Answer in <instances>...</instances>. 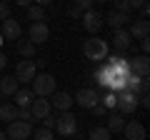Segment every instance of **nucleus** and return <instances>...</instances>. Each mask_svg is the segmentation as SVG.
<instances>
[{"label":"nucleus","instance_id":"obj_4","mask_svg":"<svg viewBox=\"0 0 150 140\" xmlns=\"http://www.w3.org/2000/svg\"><path fill=\"white\" fill-rule=\"evenodd\" d=\"M8 140H25L33 135V123H25V120H13L8 123V130H5Z\"/></svg>","mask_w":150,"mask_h":140},{"label":"nucleus","instance_id":"obj_9","mask_svg":"<svg viewBox=\"0 0 150 140\" xmlns=\"http://www.w3.org/2000/svg\"><path fill=\"white\" fill-rule=\"evenodd\" d=\"M48 38H50V28H48V23H33V25H30V30H28V40H30L33 45L45 43Z\"/></svg>","mask_w":150,"mask_h":140},{"label":"nucleus","instance_id":"obj_2","mask_svg":"<svg viewBox=\"0 0 150 140\" xmlns=\"http://www.w3.org/2000/svg\"><path fill=\"white\" fill-rule=\"evenodd\" d=\"M108 50H110V48H108V40L95 38V35L83 43V53H85V58L88 60H95V63H100V60L108 58Z\"/></svg>","mask_w":150,"mask_h":140},{"label":"nucleus","instance_id":"obj_1","mask_svg":"<svg viewBox=\"0 0 150 140\" xmlns=\"http://www.w3.org/2000/svg\"><path fill=\"white\" fill-rule=\"evenodd\" d=\"M33 88L30 93L35 98H50L55 93V78L50 75V73H35V78H33Z\"/></svg>","mask_w":150,"mask_h":140},{"label":"nucleus","instance_id":"obj_38","mask_svg":"<svg viewBox=\"0 0 150 140\" xmlns=\"http://www.w3.org/2000/svg\"><path fill=\"white\" fill-rule=\"evenodd\" d=\"M70 15H73V18H83V13L78 10V8H70Z\"/></svg>","mask_w":150,"mask_h":140},{"label":"nucleus","instance_id":"obj_18","mask_svg":"<svg viewBox=\"0 0 150 140\" xmlns=\"http://www.w3.org/2000/svg\"><path fill=\"white\" fill-rule=\"evenodd\" d=\"M128 20H130V15H125V13H115V10L108 13V18H105V23L112 28V30H120V28H123Z\"/></svg>","mask_w":150,"mask_h":140},{"label":"nucleus","instance_id":"obj_37","mask_svg":"<svg viewBox=\"0 0 150 140\" xmlns=\"http://www.w3.org/2000/svg\"><path fill=\"white\" fill-rule=\"evenodd\" d=\"M33 3H35V5H40V8H45V5H50L53 0H33Z\"/></svg>","mask_w":150,"mask_h":140},{"label":"nucleus","instance_id":"obj_6","mask_svg":"<svg viewBox=\"0 0 150 140\" xmlns=\"http://www.w3.org/2000/svg\"><path fill=\"white\" fill-rule=\"evenodd\" d=\"M118 113L120 115H128V113H135V108H138V95L130 90H120L118 93Z\"/></svg>","mask_w":150,"mask_h":140},{"label":"nucleus","instance_id":"obj_35","mask_svg":"<svg viewBox=\"0 0 150 140\" xmlns=\"http://www.w3.org/2000/svg\"><path fill=\"white\" fill-rule=\"evenodd\" d=\"M15 5H20V8H30V5H33V0H15Z\"/></svg>","mask_w":150,"mask_h":140},{"label":"nucleus","instance_id":"obj_7","mask_svg":"<svg viewBox=\"0 0 150 140\" xmlns=\"http://www.w3.org/2000/svg\"><path fill=\"white\" fill-rule=\"evenodd\" d=\"M73 100L78 103L80 108H88V110H90L93 105H98V103H100V95H98V90H95V88H83V90H78V93H75V98H73Z\"/></svg>","mask_w":150,"mask_h":140},{"label":"nucleus","instance_id":"obj_43","mask_svg":"<svg viewBox=\"0 0 150 140\" xmlns=\"http://www.w3.org/2000/svg\"><path fill=\"white\" fill-rule=\"evenodd\" d=\"M0 45H3V35H0Z\"/></svg>","mask_w":150,"mask_h":140},{"label":"nucleus","instance_id":"obj_34","mask_svg":"<svg viewBox=\"0 0 150 140\" xmlns=\"http://www.w3.org/2000/svg\"><path fill=\"white\" fill-rule=\"evenodd\" d=\"M90 110H95V115H105V113H108V110H105V108H103L100 103H98V105H93V108H90Z\"/></svg>","mask_w":150,"mask_h":140},{"label":"nucleus","instance_id":"obj_14","mask_svg":"<svg viewBox=\"0 0 150 140\" xmlns=\"http://www.w3.org/2000/svg\"><path fill=\"white\" fill-rule=\"evenodd\" d=\"M123 133H125V140H145V128L138 120H128Z\"/></svg>","mask_w":150,"mask_h":140},{"label":"nucleus","instance_id":"obj_12","mask_svg":"<svg viewBox=\"0 0 150 140\" xmlns=\"http://www.w3.org/2000/svg\"><path fill=\"white\" fill-rule=\"evenodd\" d=\"M130 45H133V38H130L128 30H112V48H115V53H128Z\"/></svg>","mask_w":150,"mask_h":140},{"label":"nucleus","instance_id":"obj_32","mask_svg":"<svg viewBox=\"0 0 150 140\" xmlns=\"http://www.w3.org/2000/svg\"><path fill=\"white\" fill-rule=\"evenodd\" d=\"M128 3H130V10H135V8L140 10V8H143L145 3H148V0H128Z\"/></svg>","mask_w":150,"mask_h":140},{"label":"nucleus","instance_id":"obj_21","mask_svg":"<svg viewBox=\"0 0 150 140\" xmlns=\"http://www.w3.org/2000/svg\"><path fill=\"white\" fill-rule=\"evenodd\" d=\"M13 98H15V103H13L15 108H30V103L35 100V95H33L30 90H18Z\"/></svg>","mask_w":150,"mask_h":140},{"label":"nucleus","instance_id":"obj_17","mask_svg":"<svg viewBox=\"0 0 150 140\" xmlns=\"http://www.w3.org/2000/svg\"><path fill=\"white\" fill-rule=\"evenodd\" d=\"M18 90H20V88H18V80L13 75H5L3 80H0V95L3 98H13Z\"/></svg>","mask_w":150,"mask_h":140},{"label":"nucleus","instance_id":"obj_5","mask_svg":"<svg viewBox=\"0 0 150 140\" xmlns=\"http://www.w3.org/2000/svg\"><path fill=\"white\" fill-rule=\"evenodd\" d=\"M35 73H38V68H35V60H30V58H25V60H20V63L15 65V80L18 83H30L33 78H35Z\"/></svg>","mask_w":150,"mask_h":140},{"label":"nucleus","instance_id":"obj_40","mask_svg":"<svg viewBox=\"0 0 150 140\" xmlns=\"http://www.w3.org/2000/svg\"><path fill=\"white\" fill-rule=\"evenodd\" d=\"M0 140H8V135H5V133H3V130H0Z\"/></svg>","mask_w":150,"mask_h":140},{"label":"nucleus","instance_id":"obj_29","mask_svg":"<svg viewBox=\"0 0 150 140\" xmlns=\"http://www.w3.org/2000/svg\"><path fill=\"white\" fill-rule=\"evenodd\" d=\"M18 120H25V123H30V120H33L30 108H18Z\"/></svg>","mask_w":150,"mask_h":140},{"label":"nucleus","instance_id":"obj_19","mask_svg":"<svg viewBox=\"0 0 150 140\" xmlns=\"http://www.w3.org/2000/svg\"><path fill=\"white\" fill-rule=\"evenodd\" d=\"M0 120H5V123L18 120V108L13 103H0Z\"/></svg>","mask_w":150,"mask_h":140},{"label":"nucleus","instance_id":"obj_42","mask_svg":"<svg viewBox=\"0 0 150 140\" xmlns=\"http://www.w3.org/2000/svg\"><path fill=\"white\" fill-rule=\"evenodd\" d=\"M0 3H10V0H0Z\"/></svg>","mask_w":150,"mask_h":140},{"label":"nucleus","instance_id":"obj_44","mask_svg":"<svg viewBox=\"0 0 150 140\" xmlns=\"http://www.w3.org/2000/svg\"><path fill=\"white\" fill-rule=\"evenodd\" d=\"M0 103H3V95H0Z\"/></svg>","mask_w":150,"mask_h":140},{"label":"nucleus","instance_id":"obj_13","mask_svg":"<svg viewBox=\"0 0 150 140\" xmlns=\"http://www.w3.org/2000/svg\"><path fill=\"white\" fill-rule=\"evenodd\" d=\"M50 100L48 98H35L30 103V113H33V120H43L45 115H50Z\"/></svg>","mask_w":150,"mask_h":140},{"label":"nucleus","instance_id":"obj_30","mask_svg":"<svg viewBox=\"0 0 150 140\" xmlns=\"http://www.w3.org/2000/svg\"><path fill=\"white\" fill-rule=\"evenodd\" d=\"M10 18V3H0V20Z\"/></svg>","mask_w":150,"mask_h":140},{"label":"nucleus","instance_id":"obj_15","mask_svg":"<svg viewBox=\"0 0 150 140\" xmlns=\"http://www.w3.org/2000/svg\"><path fill=\"white\" fill-rule=\"evenodd\" d=\"M130 38H135V40H143V38H148L150 35V23L148 20H143V18H140V20H133L130 23Z\"/></svg>","mask_w":150,"mask_h":140},{"label":"nucleus","instance_id":"obj_22","mask_svg":"<svg viewBox=\"0 0 150 140\" xmlns=\"http://www.w3.org/2000/svg\"><path fill=\"white\" fill-rule=\"evenodd\" d=\"M15 48H18V53H20L23 58H33V55H35V45H33L30 40H15Z\"/></svg>","mask_w":150,"mask_h":140},{"label":"nucleus","instance_id":"obj_39","mask_svg":"<svg viewBox=\"0 0 150 140\" xmlns=\"http://www.w3.org/2000/svg\"><path fill=\"white\" fill-rule=\"evenodd\" d=\"M5 65H8V58H5V55H3V53H0V70L5 68Z\"/></svg>","mask_w":150,"mask_h":140},{"label":"nucleus","instance_id":"obj_24","mask_svg":"<svg viewBox=\"0 0 150 140\" xmlns=\"http://www.w3.org/2000/svg\"><path fill=\"white\" fill-rule=\"evenodd\" d=\"M100 105L105 110H115V105H118V93H110V90H108L105 95L100 98Z\"/></svg>","mask_w":150,"mask_h":140},{"label":"nucleus","instance_id":"obj_10","mask_svg":"<svg viewBox=\"0 0 150 140\" xmlns=\"http://www.w3.org/2000/svg\"><path fill=\"white\" fill-rule=\"evenodd\" d=\"M0 35H3V40H20V35H23V25L15 20V18H8V20H3Z\"/></svg>","mask_w":150,"mask_h":140},{"label":"nucleus","instance_id":"obj_25","mask_svg":"<svg viewBox=\"0 0 150 140\" xmlns=\"http://www.w3.org/2000/svg\"><path fill=\"white\" fill-rule=\"evenodd\" d=\"M88 138H90V140H112V133L108 128H93Z\"/></svg>","mask_w":150,"mask_h":140},{"label":"nucleus","instance_id":"obj_28","mask_svg":"<svg viewBox=\"0 0 150 140\" xmlns=\"http://www.w3.org/2000/svg\"><path fill=\"white\" fill-rule=\"evenodd\" d=\"M115 13H125V15H130V3L128 0H115Z\"/></svg>","mask_w":150,"mask_h":140},{"label":"nucleus","instance_id":"obj_27","mask_svg":"<svg viewBox=\"0 0 150 140\" xmlns=\"http://www.w3.org/2000/svg\"><path fill=\"white\" fill-rule=\"evenodd\" d=\"M93 5H95L93 0H75V5H73V8H78L80 13H88V10H93Z\"/></svg>","mask_w":150,"mask_h":140},{"label":"nucleus","instance_id":"obj_31","mask_svg":"<svg viewBox=\"0 0 150 140\" xmlns=\"http://www.w3.org/2000/svg\"><path fill=\"white\" fill-rule=\"evenodd\" d=\"M43 128H45V130H53V128H55V115H53V113L43 118Z\"/></svg>","mask_w":150,"mask_h":140},{"label":"nucleus","instance_id":"obj_23","mask_svg":"<svg viewBox=\"0 0 150 140\" xmlns=\"http://www.w3.org/2000/svg\"><path fill=\"white\" fill-rule=\"evenodd\" d=\"M28 18H30L33 23H45V8H40V5H30L28 8Z\"/></svg>","mask_w":150,"mask_h":140},{"label":"nucleus","instance_id":"obj_8","mask_svg":"<svg viewBox=\"0 0 150 140\" xmlns=\"http://www.w3.org/2000/svg\"><path fill=\"white\" fill-rule=\"evenodd\" d=\"M73 95L70 93H65V90H55L53 93V98H50V108H55L58 113H68L70 108H73Z\"/></svg>","mask_w":150,"mask_h":140},{"label":"nucleus","instance_id":"obj_20","mask_svg":"<svg viewBox=\"0 0 150 140\" xmlns=\"http://www.w3.org/2000/svg\"><path fill=\"white\" fill-rule=\"evenodd\" d=\"M125 123H128V120H125V115H120V113H112L110 118H108V125H105V128L110 130V133H120V130L125 128Z\"/></svg>","mask_w":150,"mask_h":140},{"label":"nucleus","instance_id":"obj_26","mask_svg":"<svg viewBox=\"0 0 150 140\" xmlns=\"http://www.w3.org/2000/svg\"><path fill=\"white\" fill-rule=\"evenodd\" d=\"M33 140H55V138H53V130L40 128V130H35V133H33Z\"/></svg>","mask_w":150,"mask_h":140},{"label":"nucleus","instance_id":"obj_16","mask_svg":"<svg viewBox=\"0 0 150 140\" xmlns=\"http://www.w3.org/2000/svg\"><path fill=\"white\" fill-rule=\"evenodd\" d=\"M130 63V70H133L138 78H148V70H150V63H148V55H138V58L128 60Z\"/></svg>","mask_w":150,"mask_h":140},{"label":"nucleus","instance_id":"obj_36","mask_svg":"<svg viewBox=\"0 0 150 140\" xmlns=\"http://www.w3.org/2000/svg\"><path fill=\"white\" fill-rule=\"evenodd\" d=\"M148 13H150V5H148V3H145V5L140 8V15H143V20H145V18H148Z\"/></svg>","mask_w":150,"mask_h":140},{"label":"nucleus","instance_id":"obj_3","mask_svg":"<svg viewBox=\"0 0 150 140\" xmlns=\"http://www.w3.org/2000/svg\"><path fill=\"white\" fill-rule=\"evenodd\" d=\"M55 130H58L63 138H70V135L78 133V118H75L73 113H60L58 118H55Z\"/></svg>","mask_w":150,"mask_h":140},{"label":"nucleus","instance_id":"obj_11","mask_svg":"<svg viewBox=\"0 0 150 140\" xmlns=\"http://www.w3.org/2000/svg\"><path fill=\"white\" fill-rule=\"evenodd\" d=\"M105 25V18L100 15V13H95V10H88V13H83V28H85L90 35H95L100 28Z\"/></svg>","mask_w":150,"mask_h":140},{"label":"nucleus","instance_id":"obj_33","mask_svg":"<svg viewBox=\"0 0 150 140\" xmlns=\"http://www.w3.org/2000/svg\"><path fill=\"white\" fill-rule=\"evenodd\" d=\"M140 50H143V55H148V50H150V40H148V38L140 40Z\"/></svg>","mask_w":150,"mask_h":140},{"label":"nucleus","instance_id":"obj_41","mask_svg":"<svg viewBox=\"0 0 150 140\" xmlns=\"http://www.w3.org/2000/svg\"><path fill=\"white\" fill-rule=\"evenodd\" d=\"M93 3H110V0H93Z\"/></svg>","mask_w":150,"mask_h":140}]
</instances>
